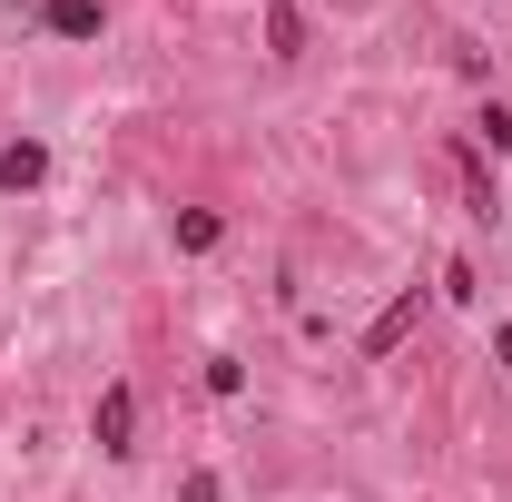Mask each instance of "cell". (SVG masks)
Here are the masks:
<instances>
[{
	"label": "cell",
	"instance_id": "cell-9",
	"mask_svg": "<svg viewBox=\"0 0 512 502\" xmlns=\"http://www.w3.org/2000/svg\"><path fill=\"white\" fill-rule=\"evenodd\" d=\"M483 138H493V148L512 158V109H483Z\"/></svg>",
	"mask_w": 512,
	"mask_h": 502
},
{
	"label": "cell",
	"instance_id": "cell-3",
	"mask_svg": "<svg viewBox=\"0 0 512 502\" xmlns=\"http://www.w3.org/2000/svg\"><path fill=\"white\" fill-rule=\"evenodd\" d=\"M40 178H50V148H40V138H10V148H0V188L20 197V188H40Z\"/></svg>",
	"mask_w": 512,
	"mask_h": 502
},
{
	"label": "cell",
	"instance_id": "cell-5",
	"mask_svg": "<svg viewBox=\"0 0 512 502\" xmlns=\"http://www.w3.org/2000/svg\"><path fill=\"white\" fill-rule=\"evenodd\" d=\"M217 237H227V217H217V207H188V217H178V247H188V256H207Z\"/></svg>",
	"mask_w": 512,
	"mask_h": 502
},
{
	"label": "cell",
	"instance_id": "cell-11",
	"mask_svg": "<svg viewBox=\"0 0 512 502\" xmlns=\"http://www.w3.org/2000/svg\"><path fill=\"white\" fill-rule=\"evenodd\" d=\"M493 355H503V375H512V325H503V335H493Z\"/></svg>",
	"mask_w": 512,
	"mask_h": 502
},
{
	"label": "cell",
	"instance_id": "cell-6",
	"mask_svg": "<svg viewBox=\"0 0 512 502\" xmlns=\"http://www.w3.org/2000/svg\"><path fill=\"white\" fill-rule=\"evenodd\" d=\"M266 40H276V60H296V50H306V20H296V0H276V10H266Z\"/></svg>",
	"mask_w": 512,
	"mask_h": 502
},
{
	"label": "cell",
	"instance_id": "cell-4",
	"mask_svg": "<svg viewBox=\"0 0 512 502\" xmlns=\"http://www.w3.org/2000/svg\"><path fill=\"white\" fill-rule=\"evenodd\" d=\"M414 306H424V296H414V286H404V296H394V306H384L375 325H365V355H394V345H404V335H414Z\"/></svg>",
	"mask_w": 512,
	"mask_h": 502
},
{
	"label": "cell",
	"instance_id": "cell-2",
	"mask_svg": "<svg viewBox=\"0 0 512 502\" xmlns=\"http://www.w3.org/2000/svg\"><path fill=\"white\" fill-rule=\"evenodd\" d=\"M30 20L60 30V40H99L109 30V0H30Z\"/></svg>",
	"mask_w": 512,
	"mask_h": 502
},
{
	"label": "cell",
	"instance_id": "cell-7",
	"mask_svg": "<svg viewBox=\"0 0 512 502\" xmlns=\"http://www.w3.org/2000/svg\"><path fill=\"white\" fill-rule=\"evenodd\" d=\"M453 168H463V197H473V217H493V178H483V158H473V148H453Z\"/></svg>",
	"mask_w": 512,
	"mask_h": 502
},
{
	"label": "cell",
	"instance_id": "cell-1",
	"mask_svg": "<svg viewBox=\"0 0 512 502\" xmlns=\"http://www.w3.org/2000/svg\"><path fill=\"white\" fill-rule=\"evenodd\" d=\"M89 434H99V453H138V394H128V384H109V394L89 404Z\"/></svg>",
	"mask_w": 512,
	"mask_h": 502
},
{
	"label": "cell",
	"instance_id": "cell-10",
	"mask_svg": "<svg viewBox=\"0 0 512 502\" xmlns=\"http://www.w3.org/2000/svg\"><path fill=\"white\" fill-rule=\"evenodd\" d=\"M178 502H217V473H188V483H178Z\"/></svg>",
	"mask_w": 512,
	"mask_h": 502
},
{
	"label": "cell",
	"instance_id": "cell-8",
	"mask_svg": "<svg viewBox=\"0 0 512 502\" xmlns=\"http://www.w3.org/2000/svg\"><path fill=\"white\" fill-rule=\"evenodd\" d=\"M207 394H227V404H237V394H247V365H237V355H207Z\"/></svg>",
	"mask_w": 512,
	"mask_h": 502
}]
</instances>
